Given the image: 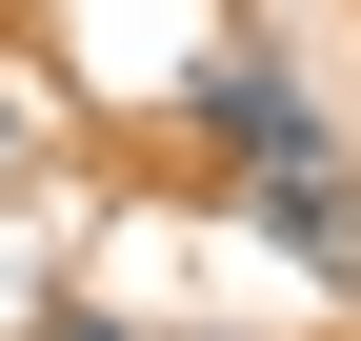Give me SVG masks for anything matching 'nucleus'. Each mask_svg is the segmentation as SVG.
Wrapping results in <instances>:
<instances>
[{
	"label": "nucleus",
	"mask_w": 361,
	"mask_h": 341,
	"mask_svg": "<svg viewBox=\"0 0 361 341\" xmlns=\"http://www.w3.org/2000/svg\"><path fill=\"white\" fill-rule=\"evenodd\" d=\"M241 221H261V241H301V261H361V201H341V161H322V120L241 161Z\"/></svg>",
	"instance_id": "f257e3e1"
}]
</instances>
